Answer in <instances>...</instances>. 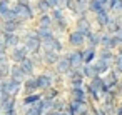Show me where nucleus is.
Masks as SVG:
<instances>
[{"label":"nucleus","mask_w":122,"mask_h":115,"mask_svg":"<svg viewBox=\"0 0 122 115\" xmlns=\"http://www.w3.org/2000/svg\"><path fill=\"white\" fill-rule=\"evenodd\" d=\"M24 47L27 48L29 55H39V53H42V42L35 35V30L24 35Z\"/></svg>","instance_id":"obj_1"},{"label":"nucleus","mask_w":122,"mask_h":115,"mask_svg":"<svg viewBox=\"0 0 122 115\" xmlns=\"http://www.w3.org/2000/svg\"><path fill=\"white\" fill-rule=\"evenodd\" d=\"M55 77H60V75H57V73L52 72V70H45V72L39 73V75H37V82H39L40 92H45V90L52 88V87H54V80H55Z\"/></svg>","instance_id":"obj_2"},{"label":"nucleus","mask_w":122,"mask_h":115,"mask_svg":"<svg viewBox=\"0 0 122 115\" xmlns=\"http://www.w3.org/2000/svg\"><path fill=\"white\" fill-rule=\"evenodd\" d=\"M67 9L77 17H85L89 12V0H69Z\"/></svg>","instance_id":"obj_3"},{"label":"nucleus","mask_w":122,"mask_h":115,"mask_svg":"<svg viewBox=\"0 0 122 115\" xmlns=\"http://www.w3.org/2000/svg\"><path fill=\"white\" fill-rule=\"evenodd\" d=\"M14 10H15V14H17V19L22 20V22L34 19V10H32V7H30L27 2H17L15 7H14Z\"/></svg>","instance_id":"obj_4"},{"label":"nucleus","mask_w":122,"mask_h":115,"mask_svg":"<svg viewBox=\"0 0 122 115\" xmlns=\"http://www.w3.org/2000/svg\"><path fill=\"white\" fill-rule=\"evenodd\" d=\"M69 62H70V67L72 68H82L84 65V57H82V48H72L69 50L67 53H64Z\"/></svg>","instance_id":"obj_5"},{"label":"nucleus","mask_w":122,"mask_h":115,"mask_svg":"<svg viewBox=\"0 0 122 115\" xmlns=\"http://www.w3.org/2000/svg\"><path fill=\"white\" fill-rule=\"evenodd\" d=\"M75 30L80 32V34L85 37V40H87V37L94 32V30H92V24H90V20L87 19V15H85V17H77V20H75Z\"/></svg>","instance_id":"obj_6"},{"label":"nucleus","mask_w":122,"mask_h":115,"mask_svg":"<svg viewBox=\"0 0 122 115\" xmlns=\"http://www.w3.org/2000/svg\"><path fill=\"white\" fill-rule=\"evenodd\" d=\"M42 50L44 52H57V53H62L64 43L60 42L59 37H54V38H49V40H44L42 42Z\"/></svg>","instance_id":"obj_7"},{"label":"nucleus","mask_w":122,"mask_h":115,"mask_svg":"<svg viewBox=\"0 0 122 115\" xmlns=\"http://www.w3.org/2000/svg\"><path fill=\"white\" fill-rule=\"evenodd\" d=\"M24 88V83L19 82V80H14V78H7L4 82V92H7L10 97H17L20 93V90Z\"/></svg>","instance_id":"obj_8"},{"label":"nucleus","mask_w":122,"mask_h":115,"mask_svg":"<svg viewBox=\"0 0 122 115\" xmlns=\"http://www.w3.org/2000/svg\"><path fill=\"white\" fill-rule=\"evenodd\" d=\"M67 42H69V45H70L72 48H84V45L87 43L85 37H84L80 32H77V30H72V32L69 34Z\"/></svg>","instance_id":"obj_9"},{"label":"nucleus","mask_w":122,"mask_h":115,"mask_svg":"<svg viewBox=\"0 0 122 115\" xmlns=\"http://www.w3.org/2000/svg\"><path fill=\"white\" fill-rule=\"evenodd\" d=\"M27 57H30L29 55V52H27V48L22 45V47H15V48H12V52H10V60L14 62V63H22Z\"/></svg>","instance_id":"obj_10"},{"label":"nucleus","mask_w":122,"mask_h":115,"mask_svg":"<svg viewBox=\"0 0 122 115\" xmlns=\"http://www.w3.org/2000/svg\"><path fill=\"white\" fill-rule=\"evenodd\" d=\"M70 62H69V58L65 57V55H60V58H59V62L55 63V67H54V72L57 73V75H67L69 72H70Z\"/></svg>","instance_id":"obj_11"},{"label":"nucleus","mask_w":122,"mask_h":115,"mask_svg":"<svg viewBox=\"0 0 122 115\" xmlns=\"http://www.w3.org/2000/svg\"><path fill=\"white\" fill-rule=\"evenodd\" d=\"M37 90H40L39 87V82H37V77H27L24 80V93L25 95H30V93H37Z\"/></svg>","instance_id":"obj_12"},{"label":"nucleus","mask_w":122,"mask_h":115,"mask_svg":"<svg viewBox=\"0 0 122 115\" xmlns=\"http://www.w3.org/2000/svg\"><path fill=\"white\" fill-rule=\"evenodd\" d=\"M104 82H105V85H107L110 90H114V88H117V85H119V82H120V75L112 68L110 72H107V73L104 75Z\"/></svg>","instance_id":"obj_13"},{"label":"nucleus","mask_w":122,"mask_h":115,"mask_svg":"<svg viewBox=\"0 0 122 115\" xmlns=\"http://www.w3.org/2000/svg\"><path fill=\"white\" fill-rule=\"evenodd\" d=\"M97 52L99 48H92V47H84L82 48V57H84V65H90L97 60Z\"/></svg>","instance_id":"obj_14"},{"label":"nucleus","mask_w":122,"mask_h":115,"mask_svg":"<svg viewBox=\"0 0 122 115\" xmlns=\"http://www.w3.org/2000/svg\"><path fill=\"white\" fill-rule=\"evenodd\" d=\"M69 93H70V100H77L80 103H89V97H87V92L85 88H69Z\"/></svg>","instance_id":"obj_15"},{"label":"nucleus","mask_w":122,"mask_h":115,"mask_svg":"<svg viewBox=\"0 0 122 115\" xmlns=\"http://www.w3.org/2000/svg\"><path fill=\"white\" fill-rule=\"evenodd\" d=\"M110 19H112V14L107 10V9H104L102 12H99L97 15H95V24L104 30L107 25H109V22H110Z\"/></svg>","instance_id":"obj_16"},{"label":"nucleus","mask_w":122,"mask_h":115,"mask_svg":"<svg viewBox=\"0 0 122 115\" xmlns=\"http://www.w3.org/2000/svg\"><path fill=\"white\" fill-rule=\"evenodd\" d=\"M114 57H115V52L110 50V48H104V47H100L99 52H97V58L107 62V63L112 65V67H114Z\"/></svg>","instance_id":"obj_17"},{"label":"nucleus","mask_w":122,"mask_h":115,"mask_svg":"<svg viewBox=\"0 0 122 115\" xmlns=\"http://www.w3.org/2000/svg\"><path fill=\"white\" fill-rule=\"evenodd\" d=\"M59 58H60V53H57V52H44L42 50V63H45L47 67H55Z\"/></svg>","instance_id":"obj_18"},{"label":"nucleus","mask_w":122,"mask_h":115,"mask_svg":"<svg viewBox=\"0 0 122 115\" xmlns=\"http://www.w3.org/2000/svg\"><path fill=\"white\" fill-rule=\"evenodd\" d=\"M20 115H44V110L40 107V102L30 107H25L20 103Z\"/></svg>","instance_id":"obj_19"},{"label":"nucleus","mask_w":122,"mask_h":115,"mask_svg":"<svg viewBox=\"0 0 122 115\" xmlns=\"http://www.w3.org/2000/svg\"><path fill=\"white\" fill-rule=\"evenodd\" d=\"M24 25L22 20H17V22H2V32L10 35V34H17V30Z\"/></svg>","instance_id":"obj_20"},{"label":"nucleus","mask_w":122,"mask_h":115,"mask_svg":"<svg viewBox=\"0 0 122 115\" xmlns=\"http://www.w3.org/2000/svg\"><path fill=\"white\" fill-rule=\"evenodd\" d=\"M100 37H102V30H94L89 37H87V47H92V48H100Z\"/></svg>","instance_id":"obj_21"},{"label":"nucleus","mask_w":122,"mask_h":115,"mask_svg":"<svg viewBox=\"0 0 122 115\" xmlns=\"http://www.w3.org/2000/svg\"><path fill=\"white\" fill-rule=\"evenodd\" d=\"M20 68L24 70L25 77H34V72H35V62L32 60V57H27V58L20 63Z\"/></svg>","instance_id":"obj_22"},{"label":"nucleus","mask_w":122,"mask_h":115,"mask_svg":"<svg viewBox=\"0 0 122 115\" xmlns=\"http://www.w3.org/2000/svg\"><path fill=\"white\" fill-rule=\"evenodd\" d=\"M92 65H94V68H95L97 75H100V77H104L107 72H110V70H112V65H109L107 62H104V60H100V58H97Z\"/></svg>","instance_id":"obj_23"},{"label":"nucleus","mask_w":122,"mask_h":115,"mask_svg":"<svg viewBox=\"0 0 122 115\" xmlns=\"http://www.w3.org/2000/svg\"><path fill=\"white\" fill-rule=\"evenodd\" d=\"M9 78H14V80H19V82L24 83V80H25L27 77H25L24 70L20 68V65H19V63H14V65H10V77H9Z\"/></svg>","instance_id":"obj_24"},{"label":"nucleus","mask_w":122,"mask_h":115,"mask_svg":"<svg viewBox=\"0 0 122 115\" xmlns=\"http://www.w3.org/2000/svg\"><path fill=\"white\" fill-rule=\"evenodd\" d=\"M42 97H44V92H37V93H30V95H25V97L22 98V105H25V107L35 105V103H39V102L42 100Z\"/></svg>","instance_id":"obj_25"},{"label":"nucleus","mask_w":122,"mask_h":115,"mask_svg":"<svg viewBox=\"0 0 122 115\" xmlns=\"http://www.w3.org/2000/svg\"><path fill=\"white\" fill-rule=\"evenodd\" d=\"M35 35L40 38V42H44V40H49V38H54L55 35H54V29H37L35 30Z\"/></svg>","instance_id":"obj_26"},{"label":"nucleus","mask_w":122,"mask_h":115,"mask_svg":"<svg viewBox=\"0 0 122 115\" xmlns=\"http://www.w3.org/2000/svg\"><path fill=\"white\" fill-rule=\"evenodd\" d=\"M19 43H20V37L17 34H10V35L5 34V48H15L19 47Z\"/></svg>","instance_id":"obj_27"},{"label":"nucleus","mask_w":122,"mask_h":115,"mask_svg":"<svg viewBox=\"0 0 122 115\" xmlns=\"http://www.w3.org/2000/svg\"><path fill=\"white\" fill-rule=\"evenodd\" d=\"M87 83L90 85V88H94V90H95V92H99V93H100L102 87L105 85V82H104V77H100V75L94 77V78H92V80H89Z\"/></svg>","instance_id":"obj_28"},{"label":"nucleus","mask_w":122,"mask_h":115,"mask_svg":"<svg viewBox=\"0 0 122 115\" xmlns=\"http://www.w3.org/2000/svg\"><path fill=\"white\" fill-rule=\"evenodd\" d=\"M120 103V102H119ZM117 102H100V107L104 108V112L107 113V115H115V112H117V105H119Z\"/></svg>","instance_id":"obj_29"},{"label":"nucleus","mask_w":122,"mask_h":115,"mask_svg":"<svg viewBox=\"0 0 122 115\" xmlns=\"http://www.w3.org/2000/svg\"><path fill=\"white\" fill-rule=\"evenodd\" d=\"M82 75H84V78L85 80H92L94 77H97V72H95V68H94V65L90 63V65H82Z\"/></svg>","instance_id":"obj_30"},{"label":"nucleus","mask_w":122,"mask_h":115,"mask_svg":"<svg viewBox=\"0 0 122 115\" xmlns=\"http://www.w3.org/2000/svg\"><path fill=\"white\" fill-rule=\"evenodd\" d=\"M39 27L40 29H54V20H52V15L45 14L39 19Z\"/></svg>","instance_id":"obj_31"},{"label":"nucleus","mask_w":122,"mask_h":115,"mask_svg":"<svg viewBox=\"0 0 122 115\" xmlns=\"http://www.w3.org/2000/svg\"><path fill=\"white\" fill-rule=\"evenodd\" d=\"M35 10H37L39 14L45 15V14H49L52 9H50V5H49V2H47V0H39V2L35 4Z\"/></svg>","instance_id":"obj_32"},{"label":"nucleus","mask_w":122,"mask_h":115,"mask_svg":"<svg viewBox=\"0 0 122 115\" xmlns=\"http://www.w3.org/2000/svg\"><path fill=\"white\" fill-rule=\"evenodd\" d=\"M40 107H42L44 113H47V112H52V110H54V98L42 97V100H40Z\"/></svg>","instance_id":"obj_33"},{"label":"nucleus","mask_w":122,"mask_h":115,"mask_svg":"<svg viewBox=\"0 0 122 115\" xmlns=\"http://www.w3.org/2000/svg\"><path fill=\"white\" fill-rule=\"evenodd\" d=\"M105 7L102 5V4H99L97 0H89V12L90 14H94V15H97L99 12H102Z\"/></svg>","instance_id":"obj_34"},{"label":"nucleus","mask_w":122,"mask_h":115,"mask_svg":"<svg viewBox=\"0 0 122 115\" xmlns=\"http://www.w3.org/2000/svg\"><path fill=\"white\" fill-rule=\"evenodd\" d=\"M120 27H119V24H117V20H115V15H112V19H110V22H109V25L104 29L107 34H110V35H115V32L119 30Z\"/></svg>","instance_id":"obj_35"},{"label":"nucleus","mask_w":122,"mask_h":115,"mask_svg":"<svg viewBox=\"0 0 122 115\" xmlns=\"http://www.w3.org/2000/svg\"><path fill=\"white\" fill-rule=\"evenodd\" d=\"M65 108H67V102H65L64 98H55V100H54V112L62 113Z\"/></svg>","instance_id":"obj_36"},{"label":"nucleus","mask_w":122,"mask_h":115,"mask_svg":"<svg viewBox=\"0 0 122 115\" xmlns=\"http://www.w3.org/2000/svg\"><path fill=\"white\" fill-rule=\"evenodd\" d=\"M112 68L122 77V55L120 53H115V57H114V67Z\"/></svg>","instance_id":"obj_37"},{"label":"nucleus","mask_w":122,"mask_h":115,"mask_svg":"<svg viewBox=\"0 0 122 115\" xmlns=\"http://www.w3.org/2000/svg\"><path fill=\"white\" fill-rule=\"evenodd\" d=\"M10 77V63L0 65V80H7Z\"/></svg>","instance_id":"obj_38"},{"label":"nucleus","mask_w":122,"mask_h":115,"mask_svg":"<svg viewBox=\"0 0 122 115\" xmlns=\"http://www.w3.org/2000/svg\"><path fill=\"white\" fill-rule=\"evenodd\" d=\"M2 20H4V22H17L19 19H17L15 10H14V9H10V10H9V12H7V14L2 17Z\"/></svg>","instance_id":"obj_39"},{"label":"nucleus","mask_w":122,"mask_h":115,"mask_svg":"<svg viewBox=\"0 0 122 115\" xmlns=\"http://www.w3.org/2000/svg\"><path fill=\"white\" fill-rule=\"evenodd\" d=\"M10 10V0H0V17H4Z\"/></svg>","instance_id":"obj_40"},{"label":"nucleus","mask_w":122,"mask_h":115,"mask_svg":"<svg viewBox=\"0 0 122 115\" xmlns=\"http://www.w3.org/2000/svg\"><path fill=\"white\" fill-rule=\"evenodd\" d=\"M119 47H122L120 40H119L115 35H112V37H110V42H109V47H107V48H110V50H114V52H115Z\"/></svg>","instance_id":"obj_41"},{"label":"nucleus","mask_w":122,"mask_h":115,"mask_svg":"<svg viewBox=\"0 0 122 115\" xmlns=\"http://www.w3.org/2000/svg\"><path fill=\"white\" fill-rule=\"evenodd\" d=\"M110 34H107L105 30H102V37H100V47H104V48H107L109 47V42H110Z\"/></svg>","instance_id":"obj_42"},{"label":"nucleus","mask_w":122,"mask_h":115,"mask_svg":"<svg viewBox=\"0 0 122 115\" xmlns=\"http://www.w3.org/2000/svg\"><path fill=\"white\" fill-rule=\"evenodd\" d=\"M59 88H55V87H52V88H49V90H45L44 92V97H49V98H59Z\"/></svg>","instance_id":"obj_43"},{"label":"nucleus","mask_w":122,"mask_h":115,"mask_svg":"<svg viewBox=\"0 0 122 115\" xmlns=\"http://www.w3.org/2000/svg\"><path fill=\"white\" fill-rule=\"evenodd\" d=\"M9 62H10V55H9L7 52L0 53V65H4V63H9Z\"/></svg>","instance_id":"obj_44"},{"label":"nucleus","mask_w":122,"mask_h":115,"mask_svg":"<svg viewBox=\"0 0 122 115\" xmlns=\"http://www.w3.org/2000/svg\"><path fill=\"white\" fill-rule=\"evenodd\" d=\"M69 0H57V9H67Z\"/></svg>","instance_id":"obj_45"},{"label":"nucleus","mask_w":122,"mask_h":115,"mask_svg":"<svg viewBox=\"0 0 122 115\" xmlns=\"http://www.w3.org/2000/svg\"><path fill=\"white\" fill-rule=\"evenodd\" d=\"M49 2V5H50V9L54 10V9H57V0H47Z\"/></svg>","instance_id":"obj_46"},{"label":"nucleus","mask_w":122,"mask_h":115,"mask_svg":"<svg viewBox=\"0 0 122 115\" xmlns=\"http://www.w3.org/2000/svg\"><path fill=\"white\" fill-rule=\"evenodd\" d=\"M2 115H19V113H17V110H5Z\"/></svg>","instance_id":"obj_47"},{"label":"nucleus","mask_w":122,"mask_h":115,"mask_svg":"<svg viewBox=\"0 0 122 115\" xmlns=\"http://www.w3.org/2000/svg\"><path fill=\"white\" fill-rule=\"evenodd\" d=\"M115 37H117V38L120 40V43H122V27H120V29H119L117 32H115Z\"/></svg>","instance_id":"obj_48"},{"label":"nucleus","mask_w":122,"mask_h":115,"mask_svg":"<svg viewBox=\"0 0 122 115\" xmlns=\"http://www.w3.org/2000/svg\"><path fill=\"white\" fill-rule=\"evenodd\" d=\"M115 115H122V102L117 105V112H115Z\"/></svg>","instance_id":"obj_49"},{"label":"nucleus","mask_w":122,"mask_h":115,"mask_svg":"<svg viewBox=\"0 0 122 115\" xmlns=\"http://www.w3.org/2000/svg\"><path fill=\"white\" fill-rule=\"evenodd\" d=\"M97 2H99V4H102V5L105 7V5H107V2H109V0H97Z\"/></svg>","instance_id":"obj_50"},{"label":"nucleus","mask_w":122,"mask_h":115,"mask_svg":"<svg viewBox=\"0 0 122 115\" xmlns=\"http://www.w3.org/2000/svg\"><path fill=\"white\" fill-rule=\"evenodd\" d=\"M4 52H7V48H5L2 43H0V53H4Z\"/></svg>","instance_id":"obj_51"},{"label":"nucleus","mask_w":122,"mask_h":115,"mask_svg":"<svg viewBox=\"0 0 122 115\" xmlns=\"http://www.w3.org/2000/svg\"><path fill=\"white\" fill-rule=\"evenodd\" d=\"M115 53H120V55H122V47H119V48L115 50Z\"/></svg>","instance_id":"obj_52"},{"label":"nucleus","mask_w":122,"mask_h":115,"mask_svg":"<svg viewBox=\"0 0 122 115\" xmlns=\"http://www.w3.org/2000/svg\"><path fill=\"white\" fill-rule=\"evenodd\" d=\"M82 115H92V113H90V110H89V112H85V113H82Z\"/></svg>","instance_id":"obj_53"},{"label":"nucleus","mask_w":122,"mask_h":115,"mask_svg":"<svg viewBox=\"0 0 122 115\" xmlns=\"http://www.w3.org/2000/svg\"><path fill=\"white\" fill-rule=\"evenodd\" d=\"M60 115H67V113H65V112H62V113H60Z\"/></svg>","instance_id":"obj_54"},{"label":"nucleus","mask_w":122,"mask_h":115,"mask_svg":"<svg viewBox=\"0 0 122 115\" xmlns=\"http://www.w3.org/2000/svg\"><path fill=\"white\" fill-rule=\"evenodd\" d=\"M19 2H27V0H19Z\"/></svg>","instance_id":"obj_55"},{"label":"nucleus","mask_w":122,"mask_h":115,"mask_svg":"<svg viewBox=\"0 0 122 115\" xmlns=\"http://www.w3.org/2000/svg\"><path fill=\"white\" fill-rule=\"evenodd\" d=\"M0 32H2V24H0Z\"/></svg>","instance_id":"obj_56"},{"label":"nucleus","mask_w":122,"mask_h":115,"mask_svg":"<svg viewBox=\"0 0 122 115\" xmlns=\"http://www.w3.org/2000/svg\"><path fill=\"white\" fill-rule=\"evenodd\" d=\"M0 115H2V113H0Z\"/></svg>","instance_id":"obj_57"}]
</instances>
